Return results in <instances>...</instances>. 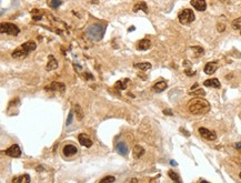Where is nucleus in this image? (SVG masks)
I'll list each match as a JSON object with an SVG mask.
<instances>
[{"label": "nucleus", "instance_id": "obj_1", "mask_svg": "<svg viewBox=\"0 0 241 183\" xmlns=\"http://www.w3.org/2000/svg\"><path fill=\"white\" fill-rule=\"evenodd\" d=\"M188 109L192 114L200 115V114H206L210 111L209 102L201 98H194L189 101Z\"/></svg>", "mask_w": 241, "mask_h": 183}, {"label": "nucleus", "instance_id": "obj_2", "mask_svg": "<svg viewBox=\"0 0 241 183\" xmlns=\"http://www.w3.org/2000/svg\"><path fill=\"white\" fill-rule=\"evenodd\" d=\"M107 26L103 24H91L90 27H88L87 29V36L90 38L91 40H96V41H99L103 38L105 35V31H106Z\"/></svg>", "mask_w": 241, "mask_h": 183}, {"label": "nucleus", "instance_id": "obj_3", "mask_svg": "<svg viewBox=\"0 0 241 183\" xmlns=\"http://www.w3.org/2000/svg\"><path fill=\"white\" fill-rule=\"evenodd\" d=\"M178 19H179L180 24H191L192 21H194L196 17H194V11L191 10V9H183V10L179 13Z\"/></svg>", "mask_w": 241, "mask_h": 183}, {"label": "nucleus", "instance_id": "obj_4", "mask_svg": "<svg viewBox=\"0 0 241 183\" xmlns=\"http://www.w3.org/2000/svg\"><path fill=\"white\" fill-rule=\"evenodd\" d=\"M0 29H1V33H7L10 36H18L20 32V29L18 27L16 24H10V22H2Z\"/></svg>", "mask_w": 241, "mask_h": 183}, {"label": "nucleus", "instance_id": "obj_5", "mask_svg": "<svg viewBox=\"0 0 241 183\" xmlns=\"http://www.w3.org/2000/svg\"><path fill=\"white\" fill-rule=\"evenodd\" d=\"M199 134L201 135L202 138L209 141H215L217 139V134L215 131H211L207 128H199Z\"/></svg>", "mask_w": 241, "mask_h": 183}, {"label": "nucleus", "instance_id": "obj_6", "mask_svg": "<svg viewBox=\"0 0 241 183\" xmlns=\"http://www.w3.org/2000/svg\"><path fill=\"white\" fill-rule=\"evenodd\" d=\"M5 153L6 155H9L11 158H19L21 155V150H20L18 144H13V146H11L10 148L6 150Z\"/></svg>", "mask_w": 241, "mask_h": 183}, {"label": "nucleus", "instance_id": "obj_7", "mask_svg": "<svg viewBox=\"0 0 241 183\" xmlns=\"http://www.w3.org/2000/svg\"><path fill=\"white\" fill-rule=\"evenodd\" d=\"M30 52H28V51L26 50L25 48H22L21 46L19 47V48H17L16 50L13 51L12 53H11V57L15 59H25L28 54H29Z\"/></svg>", "mask_w": 241, "mask_h": 183}, {"label": "nucleus", "instance_id": "obj_8", "mask_svg": "<svg viewBox=\"0 0 241 183\" xmlns=\"http://www.w3.org/2000/svg\"><path fill=\"white\" fill-rule=\"evenodd\" d=\"M78 141L82 146H86V148H90L92 146V140L85 133H80L78 135Z\"/></svg>", "mask_w": 241, "mask_h": 183}, {"label": "nucleus", "instance_id": "obj_9", "mask_svg": "<svg viewBox=\"0 0 241 183\" xmlns=\"http://www.w3.org/2000/svg\"><path fill=\"white\" fill-rule=\"evenodd\" d=\"M65 89H66V87H65L64 83L61 82H52L51 85L46 87V90L47 91H59V92H64Z\"/></svg>", "mask_w": 241, "mask_h": 183}, {"label": "nucleus", "instance_id": "obj_10", "mask_svg": "<svg viewBox=\"0 0 241 183\" xmlns=\"http://www.w3.org/2000/svg\"><path fill=\"white\" fill-rule=\"evenodd\" d=\"M190 3L198 11H204L207 9V2L204 0H191Z\"/></svg>", "mask_w": 241, "mask_h": 183}, {"label": "nucleus", "instance_id": "obj_11", "mask_svg": "<svg viewBox=\"0 0 241 183\" xmlns=\"http://www.w3.org/2000/svg\"><path fill=\"white\" fill-rule=\"evenodd\" d=\"M77 151H78L77 146H74V144H67L62 149V152H64V154L66 157H72V155H74V154L77 153Z\"/></svg>", "mask_w": 241, "mask_h": 183}, {"label": "nucleus", "instance_id": "obj_12", "mask_svg": "<svg viewBox=\"0 0 241 183\" xmlns=\"http://www.w3.org/2000/svg\"><path fill=\"white\" fill-rule=\"evenodd\" d=\"M116 150L120 155H123V157H127L128 153H129V149H128L127 144H126L125 142H119V143H117Z\"/></svg>", "mask_w": 241, "mask_h": 183}, {"label": "nucleus", "instance_id": "obj_13", "mask_svg": "<svg viewBox=\"0 0 241 183\" xmlns=\"http://www.w3.org/2000/svg\"><path fill=\"white\" fill-rule=\"evenodd\" d=\"M218 69V62L217 61H213V62H208V63L204 66V72L207 74H213Z\"/></svg>", "mask_w": 241, "mask_h": 183}, {"label": "nucleus", "instance_id": "obj_14", "mask_svg": "<svg viewBox=\"0 0 241 183\" xmlns=\"http://www.w3.org/2000/svg\"><path fill=\"white\" fill-rule=\"evenodd\" d=\"M204 87H209V88H216V89H219L221 87L220 85V81L217 78H212V79H208L203 82Z\"/></svg>", "mask_w": 241, "mask_h": 183}, {"label": "nucleus", "instance_id": "obj_15", "mask_svg": "<svg viewBox=\"0 0 241 183\" xmlns=\"http://www.w3.org/2000/svg\"><path fill=\"white\" fill-rule=\"evenodd\" d=\"M58 68V62H57L56 58L51 54V56L48 57V63H47V70L50 71V70H55Z\"/></svg>", "mask_w": 241, "mask_h": 183}, {"label": "nucleus", "instance_id": "obj_16", "mask_svg": "<svg viewBox=\"0 0 241 183\" xmlns=\"http://www.w3.org/2000/svg\"><path fill=\"white\" fill-rule=\"evenodd\" d=\"M150 46H151L150 40L149 39H142L138 42L137 48L139 49V50H148V49L150 48Z\"/></svg>", "mask_w": 241, "mask_h": 183}, {"label": "nucleus", "instance_id": "obj_17", "mask_svg": "<svg viewBox=\"0 0 241 183\" xmlns=\"http://www.w3.org/2000/svg\"><path fill=\"white\" fill-rule=\"evenodd\" d=\"M152 89H154V92H162L163 90H166L167 89V82L166 81H159V82H157L154 83V85H152Z\"/></svg>", "mask_w": 241, "mask_h": 183}, {"label": "nucleus", "instance_id": "obj_18", "mask_svg": "<svg viewBox=\"0 0 241 183\" xmlns=\"http://www.w3.org/2000/svg\"><path fill=\"white\" fill-rule=\"evenodd\" d=\"M145 154V149L142 148V146H136L135 148H133L132 150V155L135 159H139V158H141Z\"/></svg>", "mask_w": 241, "mask_h": 183}, {"label": "nucleus", "instance_id": "obj_19", "mask_svg": "<svg viewBox=\"0 0 241 183\" xmlns=\"http://www.w3.org/2000/svg\"><path fill=\"white\" fill-rule=\"evenodd\" d=\"M21 47L26 49L28 52H31V51L36 50V48H37V45H36V42H34V41H32V40H29V41H27V42L22 43Z\"/></svg>", "mask_w": 241, "mask_h": 183}, {"label": "nucleus", "instance_id": "obj_20", "mask_svg": "<svg viewBox=\"0 0 241 183\" xmlns=\"http://www.w3.org/2000/svg\"><path fill=\"white\" fill-rule=\"evenodd\" d=\"M130 83L129 79H125V80H119L117 81L116 85H114V88L116 89H119V90H125L126 88L128 87V85Z\"/></svg>", "mask_w": 241, "mask_h": 183}, {"label": "nucleus", "instance_id": "obj_21", "mask_svg": "<svg viewBox=\"0 0 241 183\" xmlns=\"http://www.w3.org/2000/svg\"><path fill=\"white\" fill-rule=\"evenodd\" d=\"M13 183H29L30 182V176L28 174L20 175L18 178H15L12 180Z\"/></svg>", "mask_w": 241, "mask_h": 183}, {"label": "nucleus", "instance_id": "obj_22", "mask_svg": "<svg viewBox=\"0 0 241 183\" xmlns=\"http://www.w3.org/2000/svg\"><path fill=\"white\" fill-rule=\"evenodd\" d=\"M139 10H143L146 13H148V8H147L146 2H142V1H141V2L133 6V12H138Z\"/></svg>", "mask_w": 241, "mask_h": 183}, {"label": "nucleus", "instance_id": "obj_23", "mask_svg": "<svg viewBox=\"0 0 241 183\" xmlns=\"http://www.w3.org/2000/svg\"><path fill=\"white\" fill-rule=\"evenodd\" d=\"M135 68H138V69L142 70V71H147V70L151 69V63L149 62H141V63H136Z\"/></svg>", "mask_w": 241, "mask_h": 183}, {"label": "nucleus", "instance_id": "obj_24", "mask_svg": "<svg viewBox=\"0 0 241 183\" xmlns=\"http://www.w3.org/2000/svg\"><path fill=\"white\" fill-rule=\"evenodd\" d=\"M168 175H169L170 179H171V180H173L175 182H181V179L179 178V175H178L177 173L175 172V171L169 170V171H168Z\"/></svg>", "mask_w": 241, "mask_h": 183}, {"label": "nucleus", "instance_id": "obj_25", "mask_svg": "<svg viewBox=\"0 0 241 183\" xmlns=\"http://www.w3.org/2000/svg\"><path fill=\"white\" fill-rule=\"evenodd\" d=\"M74 110H76V115H77V119L78 120H82V118H83V111H82L81 107H80L79 104H76V107H74Z\"/></svg>", "mask_w": 241, "mask_h": 183}, {"label": "nucleus", "instance_id": "obj_26", "mask_svg": "<svg viewBox=\"0 0 241 183\" xmlns=\"http://www.w3.org/2000/svg\"><path fill=\"white\" fill-rule=\"evenodd\" d=\"M232 28L234 30H240L241 29V17L233 20L232 21Z\"/></svg>", "mask_w": 241, "mask_h": 183}, {"label": "nucleus", "instance_id": "obj_27", "mask_svg": "<svg viewBox=\"0 0 241 183\" xmlns=\"http://www.w3.org/2000/svg\"><path fill=\"white\" fill-rule=\"evenodd\" d=\"M61 3H62L61 0H49V6H50L51 8H53V9L58 8Z\"/></svg>", "mask_w": 241, "mask_h": 183}, {"label": "nucleus", "instance_id": "obj_28", "mask_svg": "<svg viewBox=\"0 0 241 183\" xmlns=\"http://www.w3.org/2000/svg\"><path fill=\"white\" fill-rule=\"evenodd\" d=\"M191 49H192V50H194L197 57L203 54V49H202L201 47H191Z\"/></svg>", "mask_w": 241, "mask_h": 183}, {"label": "nucleus", "instance_id": "obj_29", "mask_svg": "<svg viewBox=\"0 0 241 183\" xmlns=\"http://www.w3.org/2000/svg\"><path fill=\"white\" fill-rule=\"evenodd\" d=\"M114 180H116V179H114V176L110 175V176H106V178H103L102 180H100V182L101 183H103V182H114Z\"/></svg>", "mask_w": 241, "mask_h": 183}, {"label": "nucleus", "instance_id": "obj_30", "mask_svg": "<svg viewBox=\"0 0 241 183\" xmlns=\"http://www.w3.org/2000/svg\"><path fill=\"white\" fill-rule=\"evenodd\" d=\"M192 94H194V96H204V94H206V92H204V91L203 90H202V89H199V90H197V91H194V92H192Z\"/></svg>", "mask_w": 241, "mask_h": 183}, {"label": "nucleus", "instance_id": "obj_31", "mask_svg": "<svg viewBox=\"0 0 241 183\" xmlns=\"http://www.w3.org/2000/svg\"><path fill=\"white\" fill-rule=\"evenodd\" d=\"M72 115H74V114H72V111H71L70 113H69L68 119H67V125H70V124H71V122H72Z\"/></svg>", "mask_w": 241, "mask_h": 183}, {"label": "nucleus", "instance_id": "obj_32", "mask_svg": "<svg viewBox=\"0 0 241 183\" xmlns=\"http://www.w3.org/2000/svg\"><path fill=\"white\" fill-rule=\"evenodd\" d=\"M185 73L187 74V76H194V74H196V71H190L189 69H185Z\"/></svg>", "mask_w": 241, "mask_h": 183}, {"label": "nucleus", "instance_id": "obj_33", "mask_svg": "<svg viewBox=\"0 0 241 183\" xmlns=\"http://www.w3.org/2000/svg\"><path fill=\"white\" fill-rule=\"evenodd\" d=\"M225 24H218V31H219V32H222L223 30H225Z\"/></svg>", "mask_w": 241, "mask_h": 183}, {"label": "nucleus", "instance_id": "obj_34", "mask_svg": "<svg viewBox=\"0 0 241 183\" xmlns=\"http://www.w3.org/2000/svg\"><path fill=\"white\" fill-rule=\"evenodd\" d=\"M163 113L166 114V115H172V114H173L170 109H164V110H163Z\"/></svg>", "mask_w": 241, "mask_h": 183}, {"label": "nucleus", "instance_id": "obj_35", "mask_svg": "<svg viewBox=\"0 0 241 183\" xmlns=\"http://www.w3.org/2000/svg\"><path fill=\"white\" fill-rule=\"evenodd\" d=\"M234 148H236L237 150H241V142H238V143L234 144Z\"/></svg>", "mask_w": 241, "mask_h": 183}, {"label": "nucleus", "instance_id": "obj_36", "mask_svg": "<svg viewBox=\"0 0 241 183\" xmlns=\"http://www.w3.org/2000/svg\"><path fill=\"white\" fill-rule=\"evenodd\" d=\"M197 87H198V83H194V85L191 87V90H194V89H197Z\"/></svg>", "mask_w": 241, "mask_h": 183}, {"label": "nucleus", "instance_id": "obj_37", "mask_svg": "<svg viewBox=\"0 0 241 183\" xmlns=\"http://www.w3.org/2000/svg\"><path fill=\"white\" fill-rule=\"evenodd\" d=\"M181 131H182V132H183V133H185V135H187V137H189V135H190V134H189V133H188V132H185V130H183V129H181Z\"/></svg>", "mask_w": 241, "mask_h": 183}, {"label": "nucleus", "instance_id": "obj_38", "mask_svg": "<svg viewBox=\"0 0 241 183\" xmlns=\"http://www.w3.org/2000/svg\"><path fill=\"white\" fill-rule=\"evenodd\" d=\"M170 163H171L172 165H177V162H175V161H170Z\"/></svg>", "mask_w": 241, "mask_h": 183}, {"label": "nucleus", "instance_id": "obj_39", "mask_svg": "<svg viewBox=\"0 0 241 183\" xmlns=\"http://www.w3.org/2000/svg\"><path fill=\"white\" fill-rule=\"evenodd\" d=\"M239 176H240V179H241V172H240V174H239Z\"/></svg>", "mask_w": 241, "mask_h": 183}]
</instances>
